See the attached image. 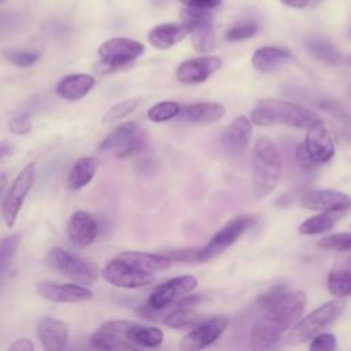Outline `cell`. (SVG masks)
Returning a JSON list of instances; mask_svg holds the SVG:
<instances>
[{"instance_id": "obj_1", "label": "cell", "mask_w": 351, "mask_h": 351, "mask_svg": "<svg viewBox=\"0 0 351 351\" xmlns=\"http://www.w3.org/2000/svg\"><path fill=\"white\" fill-rule=\"evenodd\" d=\"M307 304V296L302 291H287L284 287H274L258 299V308L262 311L255 321L251 333L254 350L274 347L284 333L292 329L302 318Z\"/></svg>"}, {"instance_id": "obj_2", "label": "cell", "mask_w": 351, "mask_h": 351, "mask_svg": "<svg viewBox=\"0 0 351 351\" xmlns=\"http://www.w3.org/2000/svg\"><path fill=\"white\" fill-rule=\"evenodd\" d=\"M251 122L258 126L285 125L298 129H307L321 123V117L300 104L281 99H262L251 111Z\"/></svg>"}, {"instance_id": "obj_3", "label": "cell", "mask_w": 351, "mask_h": 351, "mask_svg": "<svg viewBox=\"0 0 351 351\" xmlns=\"http://www.w3.org/2000/svg\"><path fill=\"white\" fill-rule=\"evenodd\" d=\"M251 171L255 197H263L274 191L281 176V158L270 138L256 140L251 154Z\"/></svg>"}, {"instance_id": "obj_4", "label": "cell", "mask_w": 351, "mask_h": 351, "mask_svg": "<svg viewBox=\"0 0 351 351\" xmlns=\"http://www.w3.org/2000/svg\"><path fill=\"white\" fill-rule=\"evenodd\" d=\"M346 308V302L343 298L332 299L314 311H311L304 318H300L296 325L292 328L291 333L288 335V343L296 344L311 340L317 333L330 325Z\"/></svg>"}, {"instance_id": "obj_5", "label": "cell", "mask_w": 351, "mask_h": 351, "mask_svg": "<svg viewBox=\"0 0 351 351\" xmlns=\"http://www.w3.org/2000/svg\"><path fill=\"white\" fill-rule=\"evenodd\" d=\"M45 261L52 269L64 274L77 284L92 285L99 278V269L92 261L74 255L64 248L55 247L49 250Z\"/></svg>"}, {"instance_id": "obj_6", "label": "cell", "mask_w": 351, "mask_h": 351, "mask_svg": "<svg viewBox=\"0 0 351 351\" xmlns=\"http://www.w3.org/2000/svg\"><path fill=\"white\" fill-rule=\"evenodd\" d=\"M144 134L138 129L137 123L128 121L118 125L103 138V141L99 144V151H111L115 152V155L119 158H126L140 152L144 147Z\"/></svg>"}, {"instance_id": "obj_7", "label": "cell", "mask_w": 351, "mask_h": 351, "mask_svg": "<svg viewBox=\"0 0 351 351\" xmlns=\"http://www.w3.org/2000/svg\"><path fill=\"white\" fill-rule=\"evenodd\" d=\"M144 52V45L128 37H112L106 40L97 49L101 64L108 70L121 69Z\"/></svg>"}, {"instance_id": "obj_8", "label": "cell", "mask_w": 351, "mask_h": 351, "mask_svg": "<svg viewBox=\"0 0 351 351\" xmlns=\"http://www.w3.org/2000/svg\"><path fill=\"white\" fill-rule=\"evenodd\" d=\"M34 177H36V165L32 162V163H27L19 171V174L11 184L1 206V215L8 228H12L15 225L18 214L25 203V199L34 184Z\"/></svg>"}, {"instance_id": "obj_9", "label": "cell", "mask_w": 351, "mask_h": 351, "mask_svg": "<svg viewBox=\"0 0 351 351\" xmlns=\"http://www.w3.org/2000/svg\"><path fill=\"white\" fill-rule=\"evenodd\" d=\"M100 276L108 284L126 289L145 287L154 281V274L145 273L118 256L104 265Z\"/></svg>"}, {"instance_id": "obj_10", "label": "cell", "mask_w": 351, "mask_h": 351, "mask_svg": "<svg viewBox=\"0 0 351 351\" xmlns=\"http://www.w3.org/2000/svg\"><path fill=\"white\" fill-rule=\"evenodd\" d=\"M192 36V45L199 52H208L215 45V32L213 27V15L207 10L184 8L180 12Z\"/></svg>"}, {"instance_id": "obj_11", "label": "cell", "mask_w": 351, "mask_h": 351, "mask_svg": "<svg viewBox=\"0 0 351 351\" xmlns=\"http://www.w3.org/2000/svg\"><path fill=\"white\" fill-rule=\"evenodd\" d=\"M250 225V217H236L230 219L210 239V241L203 248L197 251V261L207 262L219 256L225 250H228L239 240V237L245 232Z\"/></svg>"}, {"instance_id": "obj_12", "label": "cell", "mask_w": 351, "mask_h": 351, "mask_svg": "<svg viewBox=\"0 0 351 351\" xmlns=\"http://www.w3.org/2000/svg\"><path fill=\"white\" fill-rule=\"evenodd\" d=\"M229 318L226 315H215L202 319L192 330L182 339L180 347L182 350H202L213 344L221 337L228 326Z\"/></svg>"}, {"instance_id": "obj_13", "label": "cell", "mask_w": 351, "mask_h": 351, "mask_svg": "<svg viewBox=\"0 0 351 351\" xmlns=\"http://www.w3.org/2000/svg\"><path fill=\"white\" fill-rule=\"evenodd\" d=\"M197 287V280L193 276H178L159 284L149 295L148 304L152 308L162 310L174 300L188 295Z\"/></svg>"}, {"instance_id": "obj_14", "label": "cell", "mask_w": 351, "mask_h": 351, "mask_svg": "<svg viewBox=\"0 0 351 351\" xmlns=\"http://www.w3.org/2000/svg\"><path fill=\"white\" fill-rule=\"evenodd\" d=\"M36 289L41 298L55 303H81L93 296L92 291L81 284H62L49 280L38 281Z\"/></svg>"}, {"instance_id": "obj_15", "label": "cell", "mask_w": 351, "mask_h": 351, "mask_svg": "<svg viewBox=\"0 0 351 351\" xmlns=\"http://www.w3.org/2000/svg\"><path fill=\"white\" fill-rule=\"evenodd\" d=\"M300 204L307 210L339 213L351 207V196L335 189H314L302 195Z\"/></svg>"}, {"instance_id": "obj_16", "label": "cell", "mask_w": 351, "mask_h": 351, "mask_svg": "<svg viewBox=\"0 0 351 351\" xmlns=\"http://www.w3.org/2000/svg\"><path fill=\"white\" fill-rule=\"evenodd\" d=\"M222 66L219 56H199L182 62L177 69V80L182 84H200Z\"/></svg>"}, {"instance_id": "obj_17", "label": "cell", "mask_w": 351, "mask_h": 351, "mask_svg": "<svg viewBox=\"0 0 351 351\" xmlns=\"http://www.w3.org/2000/svg\"><path fill=\"white\" fill-rule=\"evenodd\" d=\"M99 233V225L96 218L86 211H75L71 214L67 222L69 240L77 248L89 247Z\"/></svg>"}, {"instance_id": "obj_18", "label": "cell", "mask_w": 351, "mask_h": 351, "mask_svg": "<svg viewBox=\"0 0 351 351\" xmlns=\"http://www.w3.org/2000/svg\"><path fill=\"white\" fill-rule=\"evenodd\" d=\"M306 140L303 141L310 158L318 163L329 162L335 155L333 140L324 126V122L313 125L306 129Z\"/></svg>"}, {"instance_id": "obj_19", "label": "cell", "mask_w": 351, "mask_h": 351, "mask_svg": "<svg viewBox=\"0 0 351 351\" xmlns=\"http://www.w3.org/2000/svg\"><path fill=\"white\" fill-rule=\"evenodd\" d=\"M252 122L250 118L241 115L233 119L221 134V144L223 149L230 155L241 154L251 138Z\"/></svg>"}, {"instance_id": "obj_20", "label": "cell", "mask_w": 351, "mask_h": 351, "mask_svg": "<svg viewBox=\"0 0 351 351\" xmlns=\"http://www.w3.org/2000/svg\"><path fill=\"white\" fill-rule=\"evenodd\" d=\"M37 337L48 351L62 350L69 340L67 325L52 317H44L37 324Z\"/></svg>"}, {"instance_id": "obj_21", "label": "cell", "mask_w": 351, "mask_h": 351, "mask_svg": "<svg viewBox=\"0 0 351 351\" xmlns=\"http://www.w3.org/2000/svg\"><path fill=\"white\" fill-rule=\"evenodd\" d=\"M95 82V77L90 74L74 73L60 78L55 86V90L59 97L69 101H77L90 92Z\"/></svg>"}, {"instance_id": "obj_22", "label": "cell", "mask_w": 351, "mask_h": 351, "mask_svg": "<svg viewBox=\"0 0 351 351\" xmlns=\"http://www.w3.org/2000/svg\"><path fill=\"white\" fill-rule=\"evenodd\" d=\"M191 33L185 23H160L148 32V41L158 49H167Z\"/></svg>"}, {"instance_id": "obj_23", "label": "cell", "mask_w": 351, "mask_h": 351, "mask_svg": "<svg viewBox=\"0 0 351 351\" xmlns=\"http://www.w3.org/2000/svg\"><path fill=\"white\" fill-rule=\"evenodd\" d=\"M118 258L151 274L170 269L173 262L166 254H149L141 251H123L118 255Z\"/></svg>"}, {"instance_id": "obj_24", "label": "cell", "mask_w": 351, "mask_h": 351, "mask_svg": "<svg viewBox=\"0 0 351 351\" xmlns=\"http://www.w3.org/2000/svg\"><path fill=\"white\" fill-rule=\"evenodd\" d=\"M225 114V107L215 101H199L181 107L180 115L182 119L193 123H213L221 119Z\"/></svg>"}, {"instance_id": "obj_25", "label": "cell", "mask_w": 351, "mask_h": 351, "mask_svg": "<svg viewBox=\"0 0 351 351\" xmlns=\"http://www.w3.org/2000/svg\"><path fill=\"white\" fill-rule=\"evenodd\" d=\"M291 59V52L278 47H261L251 58V63L259 73H270Z\"/></svg>"}, {"instance_id": "obj_26", "label": "cell", "mask_w": 351, "mask_h": 351, "mask_svg": "<svg viewBox=\"0 0 351 351\" xmlns=\"http://www.w3.org/2000/svg\"><path fill=\"white\" fill-rule=\"evenodd\" d=\"M99 167V160L95 156H84L74 162L67 176V188L80 191L86 186L95 177Z\"/></svg>"}, {"instance_id": "obj_27", "label": "cell", "mask_w": 351, "mask_h": 351, "mask_svg": "<svg viewBox=\"0 0 351 351\" xmlns=\"http://www.w3.org/2000/svg\"><path fill=\"white\" fill-rule=\"evenodd\" d=\"M125 340L137 347L155 348L163 341V332L155 326H147L132 322L125 332Z\"/></svg>"}, {"instance_id": "obj_28", "label": "cell", "mask_w": 351, "mask_h": 351, "mask_svg": "<svg viewBox=\"0 0 351 351\" xmlns=\"http://www.w3.org/2000/svg\"><path fill=\"white\" fill-rule=\"evenodd\" d=\"M306 48L313 58L328 64H337L341 60L340 52L328 40L322 37H311L306 41Z\"/></svg>"}, {"instance_id": "obj_29", "label": "cell", "mask_w": 351, "mask_h": 351, "mask_svg": "<svg viewBox=\"0 0 351 351\" xmlns=\"http://www.w3.org/2000/svg\"><path fill=\"white\" fill-rule=\"evenodd\" d=\"M89 341L95 348L99 350H136V347L125 339L101 328L90 335Z\"/></svg>"}, {"instance_id": "obj_30", "label": "cell", "mask_w": 351, "mask_h": 351, "mask_svg": "<svg viewBox=\"0 0 351 351\" xmlns=\"http://www.w3.org/2000/svg\"><path fill=\"white\" fill-rule=\"evenodd\" d=\"M330 295L346 298L351 295V269H340L329 273L326 280Z\"/></svg>"}, {"instance_id": "obj_31", "label": "cell", "mask_w": 351, "mask_h": 351, "mask_svg": "<svg viewBox=\"0 0 351 351\" xmlns=\"http://www.w3.org/2000/svg\"><path fill=\"white\" fill-rule=\"evenodd\" d=\"M335 217L332 215V213H325L321 211L317 215L310 217L308 219H306L304 222H302L299 225V232L302 234H321L325 233L328 230H330L335 225Z\"/></svg>"}, {"instance_id": "obj_32", "label": "cell", "mask_w": 351, "mask_h": 351, "mask_svg": "<svg viewBox=\"0 0 351 351\" xmlns=\"http://www.w3.org/2000/svg\"><path fill=\"white\" fill-rule=\"evenodd\" d=\"M180 111H181V106L177 101L165 100V101H159V103L154 104L148 110L147 117L152 122H166V121H170V119L178 117Z\"/></svg>"}, {"instance_id": "obj_33", "label": "cell", "mask_w": 351, "mask_h": 351, "mask_svg": "<svg viewBox=\"0 0 351 351\" xmlns=\"http://www.w3.org/2000/svg\"><path fill=\"white\" fill-rule=\"evenodd\" d=\"M140 101H141L140 97H130V99L118 101L117 104H114L112 107H110L107 110V112L103 117V123H112V122L126 118L137 108Z\"/></svg>"}, {"instance_id": "obj_34", "label": "cell", "mask_w": 351, "mask_h": 351, "mask_svg": "<svg viewBox=\"0 0 351 351\" xmlns=\"http://www.w3.org/2000/svg\"><path fill=\"white\" fill-rule=\"evenodd\" d=\"M4 58L14 66L21 69H27L34 66L40 59V52L37 51H22V49H8L4 52Z\"/></svg>"}, {"instance_id": "obj_35", "label": "cell", "mask_w": 351, "mask_h": 351, "mask_svg": "<svg viewBox=\"0 0 351 351\" xmlns=\"http://www.w3.org/2000/svg\"><path fill=\"white\" fill-rule=\"evenodd\" d=\"M21 243V234H10L3 239H0V273L4 271V269L10 265L12 256L15 255L18 247Z\"/></svg>"}, {"instance_id": "obj_36", "label": "cell", "mask_w": 351, "mask_h": 351, "mask_svg": "<svg viewBox=\"0 0 351 351\" xmlns=\"http://www.w3.org/2000/svg\"><path fill=\"white\" fill-rule=\"evenodd\" d=\"M258 32V25L254 21H240L234 23L226 33L229 41H241L251 38Z\"/></svg>"}, {"instance_id": "obj_37", "label": "cell", "mask_w": 351, "mask_h": 351, "mask_svg": "<svg viewBox=\"0 0 351 351\" xmlns=\"http://www.w3.org/2000/svg\"><path fill=\"white\" fill-rule=\"evenodd\" d=\"M33 123H32V115L29 111L21 110L18 112H15L11 119L8 121V129L11 133L16 134V136H22V134H27L32 132Z\"/></svg>"}, {"instance_id": "obj_38", "label": "cell", "mask_w": 351, "mask_h": 351, "mask_svg": "<svg viewBox=\"0 0 351 351\" xmlns=\"http://www.w3.org/2000/svg\"><path fill=\"white\" fill-rule=\"evenodd\" d=\"M319 247L333 251H351V233H333L319 241Z\"/></svg>"}, {"instance_id": "obj_39", "label": "cell", "mask_w": 351, "mask_h": 351, "mask_svg": "<svg viewBox=\"0 0 351 351\" xmlns=\"http://www.w3.org/2000/svg\"><path fill=\"white\" fill-rule=\"evenodd\" d=\"M321 107L324 111H326L330 117H333L343 126L351 125V118H350L348 112L340 106V103L333 101V100H326V101L321 103Z\"/></svg>"}, {"instance_id": "obj_40", "label": "cell", "mask_w": 351, "mask_h": 351, "mask_svg": "<svg viewBox=\"0 0 351 351\" xmlns=\"http://www.w3.org/2000/svg\"><path fill=\"white\" fill-rule=\"evenodd\" d=\"M335 348H336V337L332 333H326V332L317 333L310 343V350L332 351Z\"/></svg>"}, {"instance_id": "obj_41", "label": "cell", "mask_w": 351, "mask_h": 351, "mask_svg": "<svg viewBox=\"0 0 351 351\" xmlns=\"http://www.w3.org/2000/svg\"><path fill=\"white\" fill-rule=\"evenodd\" d=\"M295 158H296L298 165H299L302 169H304V170H310V169H313V167L317 166V163L310 158V155H308V152H307V149H306V147H304L303 143L298 144L296 151H295Z\"/></svg>"}, {"instance_id": "obj_42", "label": "cell", "mask_w": 351, "mask_h": 351, "mask_svg": "<svg viewBox=\"0 0 351 351\" xmlns=\"http://www.w3.org/2000/svg\"><path fill=\"white\" fill-rule=\"evenodd\" d=\"M21 21L14 15H0V37L18 30Z\"/></svg>"}, {"instance_id": "obj_43", "label": "cell", "mask_w": 351, "mask_h": 351, "mask_svg": "<svg viewBox=\"0 0 351 351\" xmlns=\"http://www.w3.org/2000/svg\"><path fill=\"white\" fill-rule=\"evenodd\" d=\"M180 1L189 8H197V10L215 8L221 3V0H180Z\"/></svg>"}, {"instance_id": "obj_44", "label": "cell", "mask_w": 351, "mask_h": 351, "mask_svg": "<svg viewBox=\"0 0 351 351\" xmlns=\"http://www.w3.org/2000/svg\"><path fill=\"white\" fill-rule=\"evenodd\" d=\"M197 251L199 250H186V251H173L166 254L171 261H197Z\"/></svg>"}, {"instance_id": "obj_45", "label": "cell", "mask_w": 351, "mask_h": 351, "mask_svg": "<svg viewBox=\"0 0 351 351\" xmlns=\"http://www.w3.org/2000/svg\"><path fill=\"white\" fill-rule=\"evenodd\" d=\"M34 348V344L27 337L16 339L12 344H10V350H18V351H32Z\"/></svg>"}, {"instance_id": "obj_46", "label": "cell", "mask_w": 351, "mask_h": 351, "mask_svg": "<svg viewBox=\"0 0 351 351\" xmlns=\"http://www.w3.org/2000/svg\"><path fill=\"white\" fill-rule=\"evenodd\" d=\"M12 151H14V147L10 141H1L0 143V162L7 159L8 156H11Z\"/></svg>"}, {"instance_id": "obj_47", "label": "cell", "mask_w": 351, "mask_h": 351, "mask_svg": "<svg viewBox=\"0 0 351 351\" xmlns=\"http://www.w3.org/2000/svg\"><path fill=\"white\" fill-rule=\"evenodd\" d=\"M281 3L295 8H304L308 4V0H281Z\"/></svg>"}, {"instance_id": "obj_48", "label": "cell", "mask_w": 351, "mask_h": 351, "mask_svg": "<svg viewBox=\"0 0 351 351\" xmlns=\"http://www.w3.org/2000/svg\"><path fill=\"white\" fill-rule=\"evenodd\" d=\"M5 184H7V176H5V173H0V197L5 188Z\"/></svg>"}, {"instance_id": "obj_49", "label": "cell", "mask_w": 351, "mask_h": 351, "mask_svg": "<svg viewBox=\"0 0 351 351\" xmlns=\"http://www.w3.org/2000/svg\"><path fill=\"white\" fill-rule=\"evenodd\" d=\"M321 1H324V0H313V4H319Z\"/></svg>"}, {"instance_id": "obj_50", "label": "cell", "mask_w": 351, "mask_h": 351, "mask_svg": "<svg viewBox=\"0 0 351 351\" xmlns=\"http://www.w3.org/2000/svg\"><path fill=\"white\" fill-rule=\"evenodd\" d=\"M347 62H348V63H350V64H351V56H350V58H348V59H347Z\"/></svg>"}, {"instance_id": "obj_51", "label": "cell", "mask_w": 351, "mask_h": 351, "mask_svg": "<svg viewBox=\"0 0 351 351\" xmlns=\"http://www.w3.org/2000/svg\"><path fill=\"white\" fill-rule=\"evenodd\" d=\"M348 36L351 37V26H350V30H348Z\"/></svg>"}, {"instance_id": "obj_52", "label": "cell", "mask_w": 351, "mask_h": 351, "mask_svg": "<svg viewBox=\"0 0 351 351\" xmlns=\"http://www.w3.org/2000/svg\"><path fill=\"white\" fill-rule=\"evenodd\" d=\"M163 0H155V3H162Z\"/></svg>"}, {"instance_id": "obj_53", "label": "cell", "mask_w": 351, "mask_h": 351, "mask_svg": "<svg viewBox=\"0 0 351 351\" xmlns=\"http://www.w3.org/2000/svg\"><path fill=\"white\" fill-rule=\"evenodd\" d=\"M1 1H4V0H0V3H1Z\"/></svg>"}]
</instances>
